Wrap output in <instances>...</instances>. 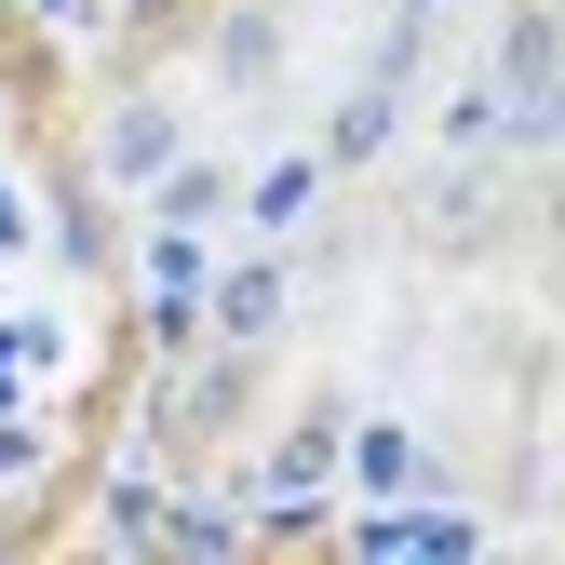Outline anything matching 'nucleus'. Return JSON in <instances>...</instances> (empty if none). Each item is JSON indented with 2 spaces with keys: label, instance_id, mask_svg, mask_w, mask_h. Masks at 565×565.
I'll list each match as a JSON object with an SVG mask.
<instances>
[{
  "label": "nucleus",
  "instance_id": "obj_4",
  "mask_svg": "<svg viewBox=\"0 0 565 565\" xmlns=\"http://www.w3.org/2000/svg\"><path fill=\"white\" fill-rule=\"evenodd\" d=\"M216 310H230V323H243V337H256V323H269V310H282V282H269V269H243V282H230V297H216Z\"/></svg>",
  "mask_w": 565,
  "mask_h": 565
},
{
  "label": "nucleus",
  "instance_id": "obj_2",
  "mask_svg": "<svg viewBox=\"0 0 565 565\" xmlns=\"http://www.w3.org/2000/svg\"><path fill=\"white\" fill-rule=\"evenodd\" d=\"M162 149H175V121H162V108H135V121H121V135H108V162H121V175H149V162H162Z\"/></svg>",
  "mask_w": 565,
  "mask_h": 565
},
{
  "label": "nucleus",
  "instance_id": "obj_3",
  "mask_svg": "<svg viewBox=\"0 0 565 565\" xmlns=\"http://www.w3.org/2000/svg\"><path fill=\"white\" fill-rule=\"evenodd\" d=\"M41 364H54V337H41V323H28V337H0V404H14V391H28Z\"/></svg>",
  "mask_w": 565,
  "mask_h": 565
},
{
  "label": "nucleus",
  "instance_id": "obj_1",
  "mask_svg": "<svg viewBox=\"0 0 565 565\" xmlns=\"http://www.w3.org/2000/svg\"><path fill=\"white\" fill-rule=\"evenodd\" d=\"M499 67H512V108H525V121H539V95H552V82H539V67H552V28H539V14H525V28H512V54H499Z\"/></svg>",
  "mask_w": 565,
  "mask_h": 565
}]
</instances>
